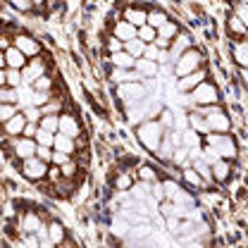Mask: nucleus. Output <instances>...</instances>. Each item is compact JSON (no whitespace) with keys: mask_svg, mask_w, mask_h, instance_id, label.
Instances as JSON below:
<instances>
[{"mask_svg":"<svg viewBox=\"0 0 248 248\" xmlns=\"http://www.w3.org/2000/svg\"><path fill=\"white\" fill-rule=\"evenodd\" d=\"M22 112L27 115V120H29V122H38V120L43 117V115H41V108H38V105H29V108H27V110H22Z\"/></svg>","mask_w":248,"mask_h":248,"instance_id":"a18cd8bd","label":"nucleus"},{"mask_svg":"<svg viewBox=\"0 0 248 248\" xmlns=\"http://www.w3.org/2000/svg\"><path fill=\"white\" fill-rule=\"evenodd\" d=\"M0 86H7V77H5V67H0Z\"/></svg>","mask_w":248,"mask_h":248,"instance_id":"5fc2aeb1","label":"nucleus"},{"mask_svg":"<svg viewBox=\"0 0 248 248\" xmlns=\"http://www.w3.org/2000/svg\"><path fill=\"white\" fill-rule=\"evenodd\" d=\"M117 98L129 108V105H136V103L146 100L148 89H146L143 81H124V84H117Z\"/></svg>","mask_w":248,"mask_h":248,"instance_id":"0eeeda50","label":"nucleus"},{"mask_svg":"<svg viewBox=\"0 0 248 248\" xmlns=\"http://www.w3.org/2000/svg\"><path fill=\"white\" fill-rule=\"evenodd\" d=\"M105 48H108V55H112V53H117V50H124V41L117 38L115 33H110V36L105 38Z\"/></svg>","mask_w":248,"mask_h":248,"instance_id":"ea45409f","label":"nucleus"},{"mask_svg":"<svg viewBox=\"0 0 248 248\" xmlns=\"http://www.w3.org/2000/svg\"><path fill=\"white\" fill-rule=\"evenodd\" d=\"M10 146H12V155L17 157V160H27L31 155H36V139L33 136H24V134H19V136H12L10 139Z\"/></svg>","mask_w":248,"mask_h":248,"instance_id":"6e6552de","label":"nucleus"},{"mask_svg":"<svg viewBox=\"0 0 248 248\" xmlns=\"http://www.w3.org/2000/svg\"><path fill=\"white\" fill-rule=\"evenodd\" d=\"M136 31H139V27H134L131 22H126V19H117V22L112 24V31H110V33H115L117 38H122L124 43H126V41L136 38Z\"/></svg>","mask_w":248,"mask_h":248,"instance_id":"4be33fe9","label":"nucleus"},{"mask_svg":"<svg viewBox=\"0 0 248 248\" xmlns=\"http://www.w3.org/2000/svg\"><path fill=\"white\" fill-rule=\"evenodd\" d=\"M139 179L153 184V182H157L160 177H157V170H155V167H151V165H141V167H139Z\"/></svg>","mask_w":248,"mask_h":248,"instance_id":"c9c22d12","label":"nucleus"},{"mask_svg":"<svg viewBox=\"0 0 248 248\" xmlns=\"http://www.w3.org/2000/svg\"><path fill=\"white\" fill-rule=\"evenodd\" d=\"M27 122H29V120H27V115H24V112L19 110L17 115H12V117H10L7 122L2 124V134H5L7 139H12V136H19V134L24 131Z\"/></svg>","mask_w":248,"mask_h":248,"instance_id":"f3484780","label":"nucleus"},{"mask_svg":"<svg viewBox=\"0 0 248 248\" xmlns=\"http://www.w3.org/2000/svg\"><path fill=\"white\" fill-rule=\"evenodd\" d=\"M186 95H188V103H191L193 108L217 105V103L222 100V95H219V86H217L215 81H210V79L201 81V84H198L193 91H188Z\"/></svg>","mask_w":248,"mask_h":248,"instance_id":"7ed1b4c3","label":"nucleus"},{"mask_svg":"<svg viewBox=\"0 0 248 248\" xmlns=\"http://www.w3.org/2000/svg\"><path fill=\"white\" fill-rule=\"evenodd\" d=\"M58 122H60V115H43L38 120V126H43L48 131H58Z\"/></svg>","mask_w":248,"mask_h":248,"instance_id":"a19ab883","label":"nucleus"},{"mask_svg":"<svg viewBox=\"0 0 248 248\" xmlns=\"http://www.w3.org/2000/svg\"><path fill=\"white\" fill-rule=\"evenodd\" d=\"M134 69H136L143 79H153V77H157V74H160V62L148 60V58H136V62H134Z\"/></svg>","mask_w":248,"mask_h":248,"instance_id":"6ab92c4d","label":"nucleus"},{"mask_svg":"<svg viewBox=\"0 0 248 248\" xmlns=\"http://www.w3.org/2000/svg\"><path fill=\"white\" fill-rule=\"evenodd\" d=\"M157 120L162 122L165 129H172V126H174V115H172V110H167V108H162V112L157 115Z\"/></svg>","mask_w":248,"mask_h":248,"instance_id":"c03bdc74","label":"nucleus"},{"mask_svg":"<svg viewBox=\"0 0 248 248\" xmlns=\"http://www.w3.org/2000/svg\"><path fill=\"white\" fill-rule=\"evenodd\" d=\"M179 24L177 22H172V19H167L160 29H157V36H155V43H157V48H162V50H170V46H172V41H174V36L179 33Z\"/></svg>","mask_w":248,"mask_h":248,"instance_id":"9b49d317","label":"nucleus"},{"mask_svg":"<svg viewBox=\"0 0 248 248\" xmlns=\"http://www.w3.org/2000/svg\"><path fill=\"white\" fill-rule=\"evenodd\" d=\"M53 148H55V151H62V153L74 155L77 153V139H72V136H67V134L58 131V134H55V143H53Z\"/></svg>","mask_w":248,"mask_h":248,"instance_id":"a878e982","label":"nucleus"},{"mask_svg":"<svg viewBox=\"0 0 248 248\" xmlns=\"http://www.w3.org/2000/svg\"><path fill=\"white\" fill-rule=\"evenodd\" d=\"M48 72V67H46V60L41 58V55H36V58H29L27 62V67L22 69V77H24V84H33L38 77H43Z\"/></svg>","mask_w":248,"mask_h":248,"instance_id":"ddd939ff","label":"nucleus"},{"mask_svg":"<svg viewBox=\"0 0 248 248\" xmlns=\"http://www.w3.org/2000/svg\"><path fill=\"white\" fill-rule=\"evenodd\" d=\"M234 12L241 17V22L246 24V29H248V5H244V2H234Z\"/></svg>","mask_w":248,"mask_h":248,"instance_id":"49530a36","label":"nucleus"},{"mask_svg":"<svg viewBox=\"0 0 248 248\" xmlns=\"http://www.w3.org/2000/svg\"><path fill=\"white\" fill-rule=\"evenodd\" d=\"M60 112H62L60 98H50L46 105H41V115H60Z\"/></svg>","mask_w":248,"mask_h":248,"instance_id":"e433bc0d","label":"nucleus"},{"mask_svg":"<svg viewBox=\"0 0 248 248\" xmlns=\"http://www.w3.org/2000/svg\"><path fill=\"white\" fill-rule=\"evenodd\" d=\"M67 160H72V155H69V153H62V151H55V148H53V160H50L53 165H60V167H62Z\"/></svg>","mask_w":248,"mask_h":248,"instance_id":"09e8293b","label":"nucleus"},{"mask_svg":"<svg viewBox=\"0 0 248 248\" xmlns=\"http://www.w3.org/2000/svg\"><path fill=\"white\" fill-rule=\"evenodd\" d=\"M36 155H38L41 160L50 162V160H53V148H50V146H36Z\"/></svg>","mask_w":248,"mask_h":248,"instance_id":"de8ad7c7","label":"nucleus"},{"mask_svg":"<svg viewBox=\"0 0 248 248\" xmlns=\"http://www.w3.org/2000/svg\"><path fill=\"white\" fill-rule=\"evenodd\" d=\"M12 46H17L27 58H36V55H41V43H38V38H36V36H31V33H24V31H19V33H15V36H12Z\"/></svg>","mask_w":248,"mask_h":248,"instance_id":"1a4fd4ad","label":"nucleus"},{"mask_svg":"<svg viewBox=\"0 0 248 248\" xmlns=\"http://www.w3.org/2000/svg\"><path fill=\"white\" fill-rule=\"evenodd\" d=\"M110 79L115 84H124V81H143V77L136 69H122V67H112L110 69Z\"/></svg>","mask_w":248,"mask_h":248,"instance_id":"b1692460","label":"nucleus"},{"mask_svg":"<svg viewBox=\"0 0 248 248\" xmlns=\"http://www.w3.org/2000/svg\"><path fill=\"white\" fill-rule=\"evenodd\" d=\"M227 31H229V36L232 38H246L248 36V29H246V24L241 22V17L232 10L229 12V17H227Z\"/></svg>","mask_w":248,"mask_h":248,"instance_id":"412c9836","label":"nucleus"},{"mask_svg":"<svg viewBox=\"0 0 248 248\" xmlns=\"http://www.w3.org/2000/svg\"><path fill=\"white\" fill-rule=\"evenodd\" d=\"M210 170H213V182L217 184H227L232 179V160H227V157H217L210 165Z\"/></svg>","mask_w":248,"mask_h":248,"instance_id":"dca6fc26","label":"nucleus"},{"mask_svg":"<svg viewBox=\"0 0 248 248\" xmlns=\"http://www.w3.org/2000/svg\"><path fill=\"white\" fill-rule=\"evenodd\" d=\"M236 2H244V5H248V0H236Z\"/></svg>","mask_w":248,"mask_h":248,"instance_id":"13d9d810","label":"nucleus"},{"mask_svg":"<svg viewBox=\"0 0 248 248\" xmlns=\"http://www.w3.org/2000/svg\"><path fill=\"white\" fill-rule=\"evenodd\" d=\"M131 186H134V172H120L117 174V179H115V191H131Z\"/></svg>","mask_w":248,"mask_h":248,"instance_id":"2f4dec72","label":"nucleus"},{"mask_svg":"<svg viewBox=\"0 0 248 248\" xmlns=\"http://www.w3.org/2000/svg\"><path fill=\"white\" fill-rule=\"evenodd\" d=\"M36 129H38V122H27V126H24V136H36Z\"/></svg>","mask_w":248,"mask_h":248,"instance_id":"3c124183","label":"nucleus"},{"mask_svg":"<svg viewBox=\"0 0 248 248\" xmlns=\"http://www.w3.org/2000/svg\"><path fill=\"white\" fill-rule=\"evenodd\" d=\"M191 46H193V38H191L188 33H184V31H179V33L174 36V41H172L170 50H167V53H170V62L174 64V62L179 60V58L184 55V53L188 50V48H191Z\"/></svg>","mask_w":248,"mask_h":248,"instance_id":"4468645a","label":"nucleus"},{"mask_svg":"<svg viewBox=\"0 0 248 248\" xmlns=\"http://www.w3.org/2000/svg\"><path fill=\"white\" fill-rule=\"evenodd\" d=\"M5 62H7V67H12V69H24L29 58H27L17 46H10V48L5 50Z\"/></svg>","mask_w":248,"mask_h":248,"instance_id":"5701e85b","label":"nucleus"},{"mask_svg":"<svg viewBox=\"0 0 248 248\" xmlns=\"http://www.w3.org/2000/svg\"><path fill=\"white\" fill-rule=\"evenodd\" d=\"M53 2H62V0H53Z\"/></svg>","mask_w":248,"mask_h":248,"instance_id":"bf43d9fd","label":"nucleus"},{"mask_svg":"<svg viewBox=\"0 0 248 248\" xmlns=\"http://www.w3.org/2000/svg\"><path fill=\"white\" fill-rule=\"evenodd\" d=\"M182 182H184L186 186H191V188H203V186L208 184L205 179H203V174L191 165V167H184L182 170Z\"/></svg>","mask_w":248,"mask_h":248,"instance_id":"393cba45","label":"nucleus"},{"mask_svg":"<svg viewBox=\"0 0 248 248\" xmlns=\"http://www.w3.org/2000/svg\"><path fill=\"white\" fill-rule=\"evenodd\" d=\"M134 62H136V58H134V55H129L126 50H117V53H112V55H110V64H112V67L134 69Z\"/></svg>","mask_w":248,"mask_h":248,"instance_id":"bb28decb","label":"nucleus"},{"mask_svg":"<svg viewBox=\"0 0 248 248\" xmlns=\"http://www.w3.org/2000/svg\"><path fill=\"white\" fill-rule=\"evenodd\" d=\"M15 12H19V15H31L33 10H38L36 5H33V0H5Z\"/></svg>","mask_w":248,"mask_h":248,"instance_id":"7c9ffc66","label":"nucleus"},{"mask_svg":"<svg viewBox=\"0 0 248 248\" xmlns=\"http://www.w3.org/2000/svg\"><path fill=\"white\" fill-rule=\"evenodd\" d=\"M124 50H126L129 55H134V58H143V53H146V41H141V38L136 36V38H131V41L124 43Z\"/></svg>","mask_w":248,"mask_h":248,"instance_id":"c85d7f7f","label":"nucleus"},{"mask_svg":"<svg viewBox=\"0 0 248 248\" xmlns=\"http://www.w3.org/2000/svg\"><path fill=\"white\" fill-rule=\"evenodd\" d=\"M165 131L167 129L162 126V122L157 117H148V120L136 124V139L148 153H157V148L165 139Z\"/></svg>","mask_w":248,"mask_h":248,"instance_id":"f257e3e1","label":"nucleus"},{"mask_svg":"<svg viewBox=\"0 0 248 248\" xmlns=\"http://www.w3.org/2000/svg\"><path fill=\"white\" fill-rule=\"evenodd\" d=\"M48 167H50V162L41 160L38 155H31L27 160H22L19 172H22V177L29 179V182H46V179H48Z\"/></svg>","mask_w":248,"mask_h":248,"instance_id":"423d86ee","label":"nucleus"},{"mask_svg":"<svg viewBox=\"0 0 248 248\" xmlns=\"http://www.w3.org/2000/svg\"><path fill=\"white\" fill-rule=\"evenodd\" d=\"M31 89H33V91H50V89H53V79H50L48 74H43V77H38V79L31 84Z\"/></svg>","mask_w":248,"mask_h":248,"instance_id":"79ce46f5","label":"nucleus"},{"mask_svg":"<svg viewBox=\"0 0 248 248\" xmlns=\"http://www.w3.org/2000/svg\"><path fill=\"white\" fill-rule=\"evenodd\" d=\"M46 2H48V0H33V5H36V7H43Z\"/></svg>","mask_w":248,"mask_h":248,"instance_id":"4d7b16f0","label":"nucleus"},{"mask_svg":"<svg viewBox=\"0 0 248 248\" xmlns=\"http://www.w3.org/2000/svg\"><path fill=\"white\" fill-rule=\"evenodd\" d=\"M203 143L210 146L219 157H227V160H232V162L239 157V143H236V139H234L229 131H222V134L210 131V134L203 136Z\"/></svg>","mask_w":248,"mask_h":248,"instance_id":"f03ea898","label":"nucleus"},{"mask_svg":"<svg viewBox=\"0 0 248 248\" xmlns=\"http://www.w3.org/2000/svg\"><path fill=\"white\" fill-rule=\"evenodd\" d=\"M188 124H191V129H193L196 134H201V136L210 134V129H208L205 117H203V112H201V110H196V112H188Z\"/></svg>","mask_w":248,"mask_h":248,"instance_id":"cd10ccee","label":"nucleus"},{"mask_svg":"<svg viewBox=\"0 0 248 248\" xmlns=\"http://www.w3.org/2000/svg\"><path fill=\"white\" fill-rule=\"evenodd\" d=\"M2 215L7 217V219H12V217H15V205H12V203H5V208H2Z\"/></svg>","mask_w":248,"mask_h":248,"instance_id":"864d4df0","label":"nucleus"},{"mask_svg":"<svg viewBox=\"0 0 248 248\" xmlns=\"http://www.w3.org/2000/svg\"><path fill=\"white\" fill-rule=\"evenodd\" d=\"M201 112H203V117H205V124H208V129L210 131H217V134H222V131H229L232 129V117L227 115V110L217 103V105H205V108H198Z\"/></svg>","mask_w":248,"mask_h":248,"instance_id":"20e7f679","label":"nucleus"},{"mask_svg":"<svg viewBox=\"0 0 248 248\" xmlns=\"http://www.w3.org/2000/svg\"><path fill=\"white\" fill-rule=\"evenodd\" d=\"M19 110H22V108H19L17 103H0V126L7 122L12 115H17Z\"/></svg>","mask_w":248,"mask_h":248,"instance_id":"f704fd0d","label":"nucleus"},{"mask_svg":"<svg viewBox=\"0 0 248 248\" xmlns=\"http://www.w3.org/2000/svg\"><path fill=\"white\" fill-rule=\"evenodd\" d=\"M0 67H7V62H5V50H0Z\"/></svg>","mask_w":248,"mask_h":248,"instance_id":"6e6d98bb","label":"nucleus"},{"mask_svg":"<svg viewBox=\"0 0 248 248\" xmlns=\"http://www.w3.org/2000/svg\"><path fill=\"white\" fill-rule=\"evenodd\" d=\"M167 19H170V15H167L165 10H160V7H151V10H148V24L155 27V29H160Z\"/></svg>","mask_w":248,"mask_h":248,"instance_id":"c756f323","label":"nucleus"},{"mask_svg":"<svg viewBox=\"0 0 248 248\" xmlns=\"http://www.w3.org/2000/svg\"><path fill=\"white\" fill-rule=\"evenodd\" d=\"M60 170H62V177H64V179H67V177H69V179H77V172H79V167H77V162H74V160H67Z\"/></svg>","mask_w":248,"mask_h":248,"instance_id":"37998d69","label":"nucleus"},{"mask_svg":"<svg viewBox=\"0 0 248 248\" xmlns=\"http://www.w3.org/2000/svg\"><path fill=\"white\" fill-rule=\"evenodd\" d=\"M136 36H139L141 41H146V43H153L155 36H157V29H155V27H151V24H143V27H139Z\"/></svg>","mask_w":248,"mask_h":248,"instance_id":"58836bf2","label":"nucleus"},{"mask_svg":"<svg viewBox=\"0 0 248 248\" xmlns=\"http://www.w3.org/2000/svg\"><path fill=\"white\" fill-rule=\"evenodd\" d=\"M55 134H58V131H48V129L38 126L33 139H36V143H38V146H50V148H53V143H55Z\"/></svg>","mask_w":248,"mask_h":248,"instance_id":"473e14b6","label":"nucleus"},{"mask_svg":"<svg viewBox=\"0 0 248 248\" xmlns=\"http://www.w3.org/2000/svg\"><path fill=\"white\" fill-rule=\"evenodd\" d=\"M201 67H205V55H203L201 48H193V46H191L184 55L174 62V77H184V74L196 72V69H201Z\"/></svg>","mask_w":248,"mask_h":248,"instance_id":"39448f33","label":"nucleus"},{"mask_svg":"<svg viewBox=\"0 0 248 248\" xmlns=\"http://www.w3.org/2000/svg\"><path fill=\"white\" fill-rule=\"evenodd\" d=\"M232 60L236 62V67H248V36L232 41Z\"/></svg>","mask_w":248,"mask_h":248,"instance_id":"a211bd4d","label":"nucleus"},{"mask_svg":"<svg viewBox=\"0 0 248 248\" xmlns=\"http://www.w3.org/2000/svg\"><path fill=\"white\" fill-rule=\"evenodd\" d=\"M236 74H239V81L248 89V67H239V72H236Z\"/></svg>","mask_w":248,"mask_h":248,"instance_id":"603ef678","label":"nucleus"},{"mask_svg":"<svg viewBox=\"0 0 248 248\" xmlns=\"http://www.w3.org/2000/svg\"><path fill=\"white\" fill-rule=\"evenodd\" d=\"M208 79V69L205 67H201V69H196V72H188L184 77H177V91L179 93H188L193 91L201 81H205Z\"/></svg>","mask_w":248,"mask_h":248,"instance_id":"9d476101","label":"nucleus"},{"mask_svg":"<svg viewBox=\"0 0 248 248\" xmlns=\"http://www.w3.org/2000/svg\"><path fill=\"white\" fill-rule=\"evenodd\" d=\"M12 46V36H7V33H0V50H7Z\"/></svg>","mask_w":248,"mask_h":248,"instance_id":"8fccbe9b","label":"nucleus"},{"mask_svg":"<svg viewBox=\"0 0 248 248\" xmlns=\"http://www.w3.org/2000/svg\"><path fill=\"white\" fill-rule=\"evenodd\" d=\"M5 77H7V86H12V89H19V86L24 84L22 69H12V67H5Z\"/></svg>","mask_w":248,"mask_h":248,"instance_id":"72a5a7b5","label":"nucleus"},{"mask_svg":"<svg viewBox=\"0 0 248 248\" xmlns=\"http://www.w3.org/2000/svg\"><path fill=\"white\" fill-rule=\"evenodd\" d=\"M19 89L12 86H0V103H17L19 100Z\"/></svg>","mask_w":248,"mask_h":248,"instance_id":"4c0bfd02","label":"nucleus"},{"mask_svg":"<svg viewBox=\"0 0 248 248\" xmlns=\"http://www.w3.org/2000/svg\"><path fill=\"white\" fill-rule=\"evenodd\" d=\"M58 131L67 134V136H72V139H79V136H81V124H79V120H77L72 112H60Z\"/></svg>","mask_w":248,"mask_h":248,"instance_id":"2eb2a0df","label":"nucleus"},{"mask_svg":"<svg viewBox=\"0 0 248 248\" xmlns=\"http://www.w3.org/2000/svg\"><path fill=\"white\" fill-rule=\"evenodd\" d=\"M48 239H50L53 246H64L67 244V229H64L62 222H58V219L48 222Z\"/></svg>","mask_w":248,"mask_h":248,"instance_id":"aec40b11","label":"nucleus"},{"mask_svg":"<svg viewBox=\"0 0 248 248\" xmlns=\"http://www.w3.org/2000/svg\"><path fill=\"white\" fill-rule=\"evenodd\" d=\"M122 19L126 22H131L134 27H143V24H148V10L143 7V5H134V2H129V5H124L122 10Z\"/></svg>","mask_w":248,"mask_h":248,"instance_id":"f8f14e48","label":"nucleus"}]
</instances>
